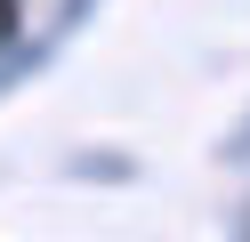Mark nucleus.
I'll return each instance as SVG.
<instances>
[{
	"label": "nucleus",
	"mask_w": 250,
	"mask_h": 242,
	"mask_svg": "<svg viewBox=\"0 0 250 242\" xmlns=\"http://www.w3.org/2000/svg\"><path fill=\"white\" fill-rule=\"evenodd\" d=\"M17 32H24V16H17V0H0V48L17 41Z\"/></svg>",
	"instance_id": "nucleus-1"
}]
</instances>
